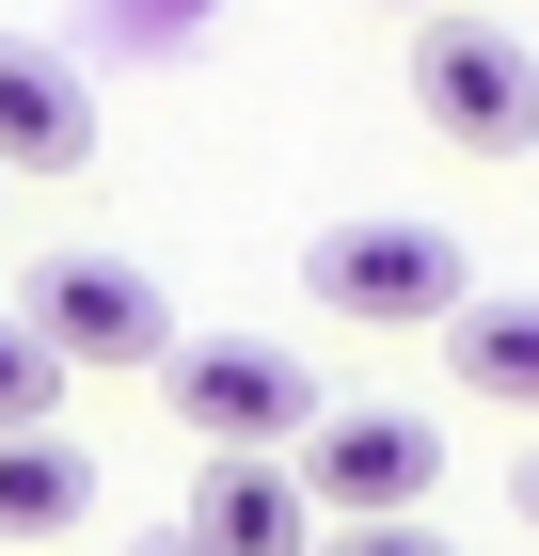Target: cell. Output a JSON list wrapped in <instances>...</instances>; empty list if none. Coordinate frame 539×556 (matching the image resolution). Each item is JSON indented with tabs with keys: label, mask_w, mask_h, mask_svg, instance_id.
<instances>
[{
	"label": "cell",
	"mask_w": 539,
	"mask_h": 556,
	"mask_svg": "<svg viewBox=\"0 0 539 556\" xmlns=\"http://www.w3.org/2000/svg\"><path fill=\"white\" fill-rule=\"evenodd\" d=\"M301 287L349 334H445L460 302H476V255H460L445 223H333V239H301Z\"/></svg>",
	"instance_id": "cell-1"
},
{
	"label": "cell",
	"mask_w": 539,
	"mask_h": 556,
	"mask_svg": "<svg viewBox=\"0 0 539 556\" xmlns=\"http://www.w3.org/2000/svg\"><path fill=\"white\" fill-rule=\"evenodd\" d=\"M159 397H175V429H191L207 462H286V445H318V366L270 350V334H191L159 366Z\"/></svg>",
	"instance_id": "cell-2"
},
{
	"label": "cell",
	"mask_w": 539,
	"mask_h": 556,
	"mask_svg": "<svg viewBox=\"0 0 539 556\" xmlns=\"http://www.w3.org/2000/svg\"><path fill=\"white\" fill-rule=\"evenodd\" d=\"M413 112L460 160H524L539 143V48L508 33V16H428L413 33Z\"/></svg>",
	"instance_id": "cell-3"
},
{
	"label": "cell",
	"mask_w": 539,
	"mask_h": 556,
	"mask_svg": "<svg viewBox=\"0 0 539 556\" xmlns=\"http://www.w3.org/2000/svg\"><path fill=\"white\" fill-rule=\"evenodd\" d=\"M16 334L48 366H175V302H159V270H127V255H33Z\"/></svg>",
	"instance_id": "cell-4"
},
{
	"label": "cell",
	"mask_w": 539,
	"mask_h": 556,
	"mask_svg": "<svg viewBox=\"0 0 539 556\" xmlns=\"http://www.w3.org/2000/svg\"><path fill=\"white\" fill-rule=\"evenodd\" d=\"M301 493H333V525H413V493H445V429L428 414H318L301 445Z\"/></svg>",
	"instance_id": "cell-5"
},
{
	"label": "cell",
	"mask_w": 539,
	"mask_h": 556,
	"mask_svg": "<svg viewBox=\"0 0 539 556\" xmlns=\"http://www.w3.org/2000/svg\"><path fill=\"white\" fill-rule=\"evenodd\" d=\"M0 175H95V80L48 33H0Z\"/></svg>",
	"instance_id": "cell-6"
},
{
	"label": "cell",
	"mask_w": 539,
	"mask_h": 556,
	"mask_svg": "<svg viewBox=\"0 0 539 556\" xmlns=\"http://www.w3.org/2000/svg\"><path fill=\"white\" fill-rule=\"evenodd\" d=\"M191 556H318V493H301V462H207V493H191Z\"/></svg>",
	"instance_id": "cell-7"
},
{
	"label": "cell",
	"mask_w": 539,
	"mask_h": 556,
	"mask_svg": "<svg viewBox=\"0 0 539 556\" xmlns=\"http://www.w3.org/2000/svg\"><path fill=\"white\" fill-rule=\"evenodd\" d=\"M80 525H95L80 429H16V445H0V541H80Z\"/></svg>",
	"instance_id": "cell-8"
},
{
	"label": "cell",
	"mask_w": 539,
	"mask_h": 556,
	"mask_svg": "<svg viewBox=\"0 0 539 556\" xmlns=\"http://www.w3.org/2000/svg\"><path fill=\"white\" fill-rule=\"evenodd\" d=\"M445 366L492 397V414H539V302H492V287H476L445 318Z\"/></svg>",
	"instance_id": "cell-9"
},
{
	"label": "cell",
	"mask_w": 539,
	"mask_h": 556,
	"mask_svg": "<svg viewBox=\"0 0 539 556\" xmlns=\"http://www.w3.org/2000/svg\"><path fill=\"white\" fill-rule=\"evenodd\" d=\"M16 429H64V366H48L33 334H16V302H0V445Z\"/></svg>",
	"instance_id": "cell-10"
},
{
	"label": "cell",
	"mask_w": 539,
	"mask_h": 556,
	"mask_svg": "<svg viewBox=\"0 0 539 556\" xmlns=\"http://www.w3.org/2000/svg\"><path fill=\"white\" fill-rule=\"evenodd\" d=\"M318 556H460V541H445V525H333Z\"/></svg>",
	"instance_id": "cell-11"
},
{
	"label": "cell",
	"mask_w": 539,
	"mask_h": 556,
	"mask_svg": "<svg viewBox=\"0 0 539 556\" xmlns=\"http://www.w3.org/2000/svg\"><path fill=\"white\" fill-rule=\"evenodd\" d=\"M381 16H413V33H428V16H476V0H381Z\"/></svg>",
	"instance_id": "cell-12"
},
{
	"label": "cell",
	"mask_w": 539,
	"mask_h": 556,
	"mask_svg": "<svg viewBox=\"0 0 539 556\" xmlns=\"http://www.w3.org/2000/svg\"><path fill=\"white\" fill-rule=\"evenodd\" d=\"M508 509H524V525H539V445H524V477H508Z\"/></svg>",
	"instance_id": "cell-13"
},
{
	"label": "cell",
	"mask_w": 539,
	"mask_h": 556,
	"mask_svg": "<svg viewBox=\"0 0 539 556\" xmlns=\"http://www.w3.org/2000/svg\"><path fill=\"white\" fill-rule=\"evenodd\" d=\"M127 556H191V525H159V541H127Z\"/></svg>",
	"instance_id": "cell-14"
}]
</instances>
